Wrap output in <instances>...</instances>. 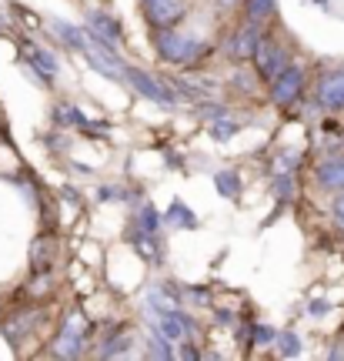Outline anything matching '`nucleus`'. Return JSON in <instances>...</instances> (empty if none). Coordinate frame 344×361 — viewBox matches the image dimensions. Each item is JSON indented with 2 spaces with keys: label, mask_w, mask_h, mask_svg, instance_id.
Listing matches in <instances>:
<instances>
[{
  "label": "nucleus",
  "mask_w": 344,
  "mask_h": 361,
  "mask_svg": "<svg viewBox=\"0 0 344 361\" xmlns=\"http://www.w3.org/2000/svg\"><path fill=\"white\" fill-rule=\"evenodd\" d=\"M154 44L164 61L171 64H191L197 54H204V44L197 37H188V34H178L171 27H154Z\"/></svg>",
  "instance_id": "nucleus-1"
},
{
  "label": "nucleus",
  "mask_w": 344,
  "mask_h": 361,
  "mask_svg": "<svg viewBox=\"0 0 344 361\" xmlns=\"http://www.w3.org/2000/svg\"><path fill=\"white\" fill-rule=\"evenodd\" d=\"M84 338H87V322H84L80 311H70L64 318V328H61L57 338H54L51 351L57 358H77V355L84 351Z\"/></svg>",
  "instance_id": "nucleus-2"
},
{
  "label": "nucleus",
  "mask_w": 344,
  "mask_h": 361,
  "mask_svg": "<svg viewBox=\"0 0 344 361\" xmlns=\"http://www.w3.org/2000/svg\"><path fill=\"white\" fill-rule=\"evenodd\" d=\"M254 64H257V74L264 80H274L288 67V51L281 47L278 40H271V37H261L257 40V47H254Z\"/></svg>",
  "instance_id": "nucleus-3"
},
{
  "label": "nucleus",
  "mask_w": 344,
  "mask_h": 361,
  "mask_svg": "<svg viewBox=\"0 0 344 361\" xmlns=\"http://www.w3.org/2000/svg\"><path fill=\"white\" fill-rule=\"evenodd\" d=\"M301 87H305V74H301V67H284L278 78L271 80V101L281 104V107H288V104L297 101Z\"/></svg>",
  "instance_id": "nucleus-4"
},
{
  "label": "nucleus",
  "mask_w": 344,
  "mask_h": 361,
  "mask_svg": "<svg viewBox=\"0 0 344 361\" xmlns=\"http://www.w3.org/2000/svg\"><path fill=\"white\" fill-rule=\"evenodd\" d=\"M144 11L154 27H174L184 13V0H144Z\"/></svg>",
  "instance_id": "nucleus-5"
},
{
  "label": "nucleus",
  "mask_w": 344,
  "mask_h": 361,
  "mask_svg": "<svg viewBox=\"0 0 344 361\" xmlns=\"http://www.w3.org/2000/svg\"><path fill=\"white\" fill-rule=\"evenodd\" d=\"M121 74L134 84V87L144 94V97H151V101H157V104H174V97H171V90L167 87H161L154 78H147L144 71H137V67H121Z\"/></svg>",
  "instance_id": "nucleus-6"
},
{
  "label": "nucleus",
  "mask_w": 344,
  "mask_h": 361,
  "mask_svg": "<svg viewBox=\"0 0 344 361\" xmlns=\"http://www.w3.org/2000/svg\"><path fill=\"white\" fill-rule=\"evenodd\" d=\"M318 101H321V107H328V111H341L344 107V71H334V74H324V78H321Z\"/></svg>",
  "instance_id": "nucleus-7"
},
{
  "label": "nucleus",
  "mask_w": 344,
  "mask_h": 361,
  "mask_svg": "<svg viewBox=\"0 0 344 361\" xmlns=\"http://www.w3.org/2000/svg\"><path fill=\"white\" fill-rule=\"evenodd\" d=\"M157 328H161V335L167 338V341H174V345H180V341H188V335H191V324H188V318L184 314H178V311H157Z\"/></svg>",
  "instance_id": "nucleus-8"
},
{
  "label": "nucleus",
  "mask_w": 344,
  "mask_h": 361,
  "mask_svg": "<svg viewBox=\"0 0 344 361\" xmlns=\"http://www.w3.org/2000/svg\"><path fill=\"white\" fill-rule=\"evenodd\" d=\"M257 40H261V30H257V24H251V20H247V27H244V30H238V34L231 37L228 54H231V57H238V61H244V57H251V54H254Z\"/></svg>",
  "instance_id": "nucleus-9"
},
{
  "label": "nucleus",
  "mask_w": 344,
  "mask_h": 361,
  "mask_svg": "<svg viewBox=\"0 0 344 361\" xmlns=\"http://www.w3.org/2000/svg\"><path fill=\"white\" fill-rule=\"evenodd\" d=\"M318 184L328 188V191H344V157H334V161H324V164H321Z\"/></svg>",
  "instance_id": "nucleus-10"
},
{
  "label": "nucleus",
  "mask_w": 344,
  "mask_h": 361,
  "mask_svg": "<svg viewBox=\"0 0 344 361\" xmlns=\"http://www.w3.org/2000/svg\"><path fill=\"white\" fill-rule=\"evenodd\" d=\"M24 57H27V61H30L34 67H37L40 78H44V80H51L54 74H57V64H54V57H51L47 51H40L37 44H24Z\"/></svg>",
  "instance_id": "nucleus-11"
},
{
  "label": "nucleus",
  "mask_w": 344,
  "mask_h": 361,
  "mask_svg": "<svg viewBox=\"0 0 344 361\" xmlns=\"http://www.w3.org/2000/svg\"><path fill=\"white\" fill-rule=\"evenodd\" d=\"M90 30H94L97 37H104L107 44H117V40H121V27H117L111 17H104V13H94V17H90Z\"/></svg>",
  "instance_id": "nucleus-12"
},
{
  "label": "nucleus",
  "mask_w": 344,
  "mask_h": 361,
  "mask_svg": "<svg viewBox=\"0 0 344 361\" xmlns=\"http://www.w3.org/2000/svg\"><path fill=\"white\" fill-rule=\"evenodd\" d=\"M271 11H274V0H247V7H244L251 24H261L264 17H271Z\"/></svg>",
  "instance_id": "nucleus-13"
},
{
  "label": "nucleus",
  "mask_w": 344,
  "mask_h": 361,
  "mask_svg": "<svg viewBox=\"0 0 344 361\" xmlns=\"http://www.w3.org/2000/svg\"><path fill=\"white\" fill-rule=\"evenodd\" d=\"M147 351H151L154 358H171V348H167V338L161 331H151L147 338Z\"/></svg>",
  "instance_id": "nucleus-14"
},
{
  "label": "nucleus",
  "mask_w": 344,
  "mask_h": 361,
  "mask_svg": "<svg viewBox=\"0 0 344 361\" xmlns=\"http://www.w3.org/2000/svg\"><path fill=\"white\" fill-rule=\"evenodd\" d=\"M217 191H221V194H231V197H234V194L241 191L238 174H217Z\"/></svg>",
  "instance_id": "nucleus-15"
},
{
  "label": "nucleus",
  "mask_w": 344,
  "mask_h": 361,
  "mask_svg": "<svg viewBox=\"0 0 344 361\" xmlns=\"http://www.w3.org/2000/svg\"><path fill=\"white\" fill-rule=\"evenodd\" d=\"M278 348H281V355L294 358V355L301 351V345H297V338H294V335H281V338H278Z\"/></svg>",
  "instance_id": "nucleus-16"
},
{
  "label": "nucleus",
  "mask_w": 344,
  "mask_h": 361,
  "mask_svg": "<svg viewBox=\"0 0 344 361\" xmlns=\"http://www.w3.org/2000/svg\"><path fill=\"white\" fill-rule=\"evenodd\" d=\"M234 130H238V124H234V121H217V124H214V137H231Z\"/></svg>",
  "instance_id": "nucleus-17"
},
{
  "label": "nucleus",
  "mask_w": 344,
  "mask_h": 361,
  "mask_svg": "<svg viewBox=\"0 0 344 361\" xmlns=\"http://www.w3.org/2000/svg\"><path fill=\"white\" fill-rule=\"evenodd\" d=\"M121 348L128 351V335H124V338L117 335V338H114V345H104V355L111 358V355H117V351H121Z\"/></svg>",
  "instance_id": "nucleus-18"
},
{
  "label": "nucleus",
  "mask_w": 344,
  "mask_h": 361,
  "mask_svg": "<svg viewBox=\"0 0 344 361\" xmlns=\"http://www.w3.org/2000/svg\"><path fill=\"white\" fill-rule=\"evenodd\" d=\"M274 191H278V197H291V178H278V184H274Z\"/></svg>",
  "instance_id": "nucleus-19"
},
{
  "label": "nucleus",
  "mask_w": 344,
  "mask_h": 361,
  "mask_svg": "<svg viewBox=\"0 0 344 361\" xmlns=\"http://www.w3.org/2000/svg\"><path fill=\"white\" fill-rule=\"evenodd\" d=\"M171 221L178 224V221H184V224H191V214L184 211V204H174V211H171Z\"/></svg>",
  "instance_id": "nucleus-20"
},
{
  "label": "nucleus",
  "mask_w": 344,
  "mask_h": 361,
  "mask_svg": "<svg viewBox=\"0 0 344 361\" xmlns=\"http://www.w3.org/2000/svg\"><path fill=\"white\" fill-rule=\"evenodd\" d=\"M334 218H338V224L344 228V194L338 197V201H334Z\"/></svg>",
  "instance_id": "nucleus-21"
},
{
  "label": "nucleus",
  "mask_w": 344,
  "mask_h": 361,
  "mask_svg": "<svg viewBox=\"0 0 344 361\" xmlns=\"http://www.w3.org/2000/svg\"><path fill=\"white\" fill-rule=\"evenodd\" d=\"M268 338H271V328H257V331H254V341H257V345H268Z\"/></svg>",
  "instance_id": "nucleus-22"
},
{
  "label": "nucleus",
  "mask_w": 344,
  "mask_h": 361,
  "mask_svg": "<svg viewBox=\"0 0 344 361\" xmlns=\"http://www.w3.org/2000/svg\"><path fill=\"white\" fill-rule=\"evenodd\" d=\"M140 221H144V228H151V231H154V224H157L154 211H144V214H140Z\"/></svg>",
  "instance_id": "nucleus-23"
}]
</instances>
